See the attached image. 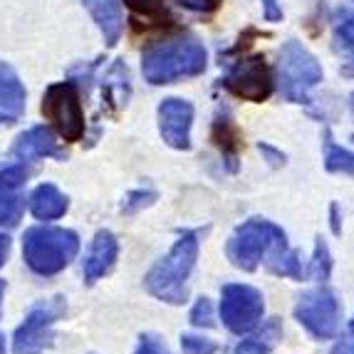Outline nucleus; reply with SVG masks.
<instances>
[{
    "label": "nucleus",
    "mask_w": 354,
    "mask_h": 354,
    "mask_svg": "<svg viewBox=\"0 0 354 354\" xmlns=\"http://www.w3.org/2000/svg\"><path fill=\"white\" fill-rule=\"evenodd\" d=\"M206 48L196 37L156 42L144 50L142 72L149 84H169L178 77H194L206 70Z\"/></svg>",
    "instance_id": "f257e3e1"
},
{
    "label": "nucleus",
    "mask_w": 354,
    "mask_h": 354,
    "mask_svg": "<svg viewBox=\"0 0 354 354\" xmlns=\"http://www.w3.org/2000/svg\"><path fill=\"white\" fill-rule=\"evenodd\" d=\"M198 258V233L186 230L181 233L174 248L166 258H161L151 270L147 272L144 285L153 297L169 302V305H181L186 300V280Z\"/></svg>",
    "instance_id": "f03ea898"
},
{
    "label": "nucleus",
    "mask_w": 354,
    "mask_h": 354,
    "mask_svg": "<svg viewBox=\"0 0 354 354\" xmlns=\"http://www.w3.org/2000/svg\"><path fill=\"white\" fill-rule=\"evenodd\" d=\"M285 248H288V236L280 225L266 218H250L233 230L225 253L236 268L253 272L263 263V258L270 260Z\"/></svg>",
    "instance_id": "7ed1b4c3"
},
{
    "label": "nucleus",
    "mask_w": 354,
    "mask_h": 354,
    "mask_svg": "<svg viewBox=\"0 0 354 354\" xmlns=\"http://www.w3.org/2000/svg\"><path fill=\"white\" fill-rule=\"evenodd\" d=\"M80 250V238L67 228H30L23 236V255L37 275L65 270Z\"/></svg>",
    "instance_id": "20e7f679"
},
{
    "label": "nucleus",
    "mask_w": 354,
    "mask_h": 354,
    "mask_svg": "<svg viewBox=\"0 0 354 354\" xmlns=\"http://www.w3.org/2000/svg\"><path fill=\"white\" fill-rule=\"evenodd\" d=\"M278 75L283 97L288 102H297V104H305L307 92L317 82H322V67H319V62L297 40H288L283 45V50H280Z\"/></svg>",
    "instance_id": "39448f33"
},
{
    "label": "nucleus",
    "mask_w": 354,
    "mask_h": 354,
    "mask_svg": "<svg viewBox=\"0 0 354 354\" xmlns=\"http://www.w3.org/2000/svg\"><path fill=\"white\" fill-rule=\"evenodd\" d=\"M342 317V305L337 300V292L327 285H319L315 290H307L297 297L295 319L307 332L317 339H330L337 335Z\"/></svg>",
    "instance_id": "423d86ee"
},
{
    "label": "nucleus",
    "mask_w": 354,
    "mask_h": 354,
    "mask_svg": "<svg viewBox=\"0 0 354 354\" xmlns=\"http://www.w3.org/2000/svg\"><path fill=\"white\" fill-rule=\"evenodd\" d=\"M42 114L57 127L65 142H80L84 134V114L80 104V95L72 82L50 84L42 100Z\"/></svg>",
    "instance_id": "0eeeda50"
},
{
    "label": "nucleus",
    "mask_w": 354,
    "mask_h": 354,
    "mask_svg": "<svg viewBox=\"0 0 354 354\" xmlns=\"http://www.w3.org/2000/svg\"><path fill=\"white\" fill-rule=\"evenodd\" d=\"M65 315V300L53 297L40 302L28 313L25 322L12 337V352L15 354H40L53 339V325Z\"/></svg>",
    "instance_id": "6e6552de"
},
{
    "label": "nucleus",
    "mask_w": 354,
    "mask_h": 354,
    "mask_svg": "<svg viewBox=\"0 0 354 354\" xmlns=\"http://www.w3.org/2000/svg\"><path fill=\"white\" fill-rule=\"evenodd\" d=\"M266 313V302L260 290L250 285L230 283L223 288V300H221V319L230 332L245 335L260 322Z\"/></svg>",
    "instance_id": "1a4fd4ad"
},
{
    "label": "nucleus",
    "mask_w": 354,
    "mask_h": 354,
    "mask_svg": "<svg viewBox=\"0 0 354 354\" xmlns=\"http://www.w3.org/2000/svg\"><path fill=\"white\" fill-rule=\"evenodd\" d=\"M223 84L228 92L248 102H266L272 95V77L263 55L241 59L225 77Z\"/></svg>",
    "instance_id": "9d476101"
},
{
    "label": "nucleus",
    "mask_w": 354,
    "mask_h": 354,
    "mask_svg": "<svg viewBox=\"0 0 354 354\" xmlns=\"http://www.w3.org/2000/svg\"><path fill=\"white\" fill-rule=\"evenodd\" d=\"M191 124H194V106L186 100L169 97L159 104V131L171 149H191Z\"/></svg>",
    "instance_id": "9b49d317"
},
{
    "label": "nucleus",
    "mask_w": 354,
    "mask_h": 354,
    "mask_svg": "<svg viewBox=\"0 0 354 354\" xmlns=\"http://www.w3.org/2000/svg\"><path fill=\"white\" fill-rule=\"evenodd\" d=\"M25 178H28L25 166L15 164L0 169V225H18L25 208Z\"/></svg>",
    "instance_id": "f8f14e48"
},
{
    "label": "nucleus",
    "mask_w": 354,
    "mask_h": 354,
    "mask_svg": "<svg viewBox=\"0 0 354 354\" xmlns=\"http://www.w3.org/2000/svg\"><path fill=\"white\" fill-rule=\"evenodd\" d=\"M117 253L119 243L112 230H100L95 241H92V245H89L87 258H84V280L87 283H97L100 278H104L106 272L112 270Z\"/></svg>",
    "instance_id": "ddd939ff"
},
{
    "label": "nucleus",
    "mask_w": 354,
    "mask_h": 354,
    "mask_svg": "<svg viewBox=\"0 0 354 354\" xmlns=\"http://www.w3.org/2000/svg\"><path fill=\"white\" fill-rule=\"evenodd\" d=\"M15 156L23 161L30 159H42V156H59L55 134L48 127H32L30 131L18 136V142L12 147Z\"/></svg>",
    "instance_id": "4468645a"
},
{
    "label": "nucleus",
    "mask_w": 354,
    "mask_h": 354,
    "mask_svg": "<svg viewBox=\"0 0 354 354\" xmlns=\"http://www.w3.org/2000/svg\"><path fill=\"white\" fill-rule=\"evenodd\" d=\"M25 106V89L18 75L0 62V119H18Z\"/></svg>",
    "instance_id": "2eb2a0df"
},
{
    "label": "nucleus",
    "mask_w": 354,
    "mask_h": 354,
    "mask_svg": "<svg viewBox=\"0 0 354 354\" xmlns=\"http://www.w3.org/2000/svg\"><path fill=\"white\" fill-rule=\"evenodd\" d=\"M30 211L40 221H55L59 216H65L67 196L53 183H40L30 196Z\"/></svg>",
    "instance_id": "dca6fc26"
},
{
    "label": "nucleus",
    "mask_w": 354,
    "mask_h": 354,
    "mask_svg": "<svg viewBox=\"0 0 354 354\" xmlns=\"http://www.w3.org/2000/svg\"><path fill=\"white\" fill-rule=\"evenodd\" d=\"M84 6L104 32L106 45H117L119 35H122V6H119V0H84Z\"/></svg>",
    "instance_id": "f3484780"
},
{
    "label": "nucleus",
    "mask_w": 354,
    "mask_h": 354,
    "mask_svg": "<svg viewBox=\"0 0 354 354\" xmlns=\"http://www.w3.org/2000/svg\"><path fill=\"white\" fill-rule=\"evenodd\" d=\"M325 169L330 174H344L354 176V151L335 144L330 131H325Z\"/></svg>",
    "instance_id": "a211bd4d"
},
{
    "label": "nucleus",
    "mask_w": 354,
    "mask_h": 354,
    "mask_svg": "<svg viewBox=\"0 0 354 354\" xmlns=\"http://www.w3.org/2000/svg\"><path fill=\"white\" fill-rule=\"evenodd\" d=\"M213 139L218 142V147L223 149L225 153V161H228V169L230 171H236L238 169V131L236 127L230 124V119H216V124H213Z\"/></svg>",
    "instance_id": "6ab92c4d"
},
{
    "label": "nucleus",
    "mask_w": 354,
    "mask_h": 354,
    "mask_svg": "<svg viewBox=\"0 0 354 354\" xmlns=\"http://www.w3.org/2000/svg\"><path fill=\"white\" fill-rule=\"evenodd\" d=\"M268 268L275 275H283V278H292V280H302V260L297 250H280L278 255H272L268 260Z\"/></svg>",
    "instance_id": "aec40b11"
},
{
    "label": "nucleus",
    "mask_w": 354,
    "mask_h": 354,
    "mask_svg": "<svg viewBox=\"0 0 354 354\" xmlns=\"http://www.w3.org/2000/svg\"><path fill=\"white\" fill-rule=\"evenodd\" d=\"M332 272V255H330V248H327V243L322 236L315 238V253H313V260H310V270L307 275L313 280H319V283H325L330 278Z\"/></svg>",
    "instance_id": "412c9836"
},
{
    "label": "nucleus",
    "mask_w": 354,
    "mask_h": 354,
    "mask_svg": "<svg viewBox=\"0 0 354 354\" xmlns=\"http://www.w3.org/2000/svg\"><path fill=\"white\" fill-rule=\"evenodd\" d=\"M335 42L344 55L352 57V65H354V12H342L335 20ZM349 75H354V70Z\"/></svg>",
    "instance_id": "4be33fe9"
},
{
    "label": "nucleus",
    "mask_w": 354,
    "mask_h": 354,
    "mask_svg": "<svg viewBox=\"0 0 354 354\" xmlns=\"http://www.w3.org/2000/svg\"><path fill=\"white\" fill-rule=\"evenodd\" d=\"M181 349H183V354H216L218 352V344L213 342V339H206V337L183 335Z\"/></svg>",
    "instance_id": "5701e85b"
},
{
    "label": "nucleus",
    "mask_w": 354,
    "mask_h": 354,
    "mask_svg": "<svg viewBox=\"0 0 354 354\" xmlns=\"http://www.w3.org/2000/svg\"><path fill=\"white\" fill-rule=\"evenodd\" d=\"M228 354H270V344L263 337H253V339H241L238 344L228 349Z\"/></svg>",
    "instance_id": "b1692460"
},
{
    "label": "nucleus",
    "mask_w": 354,
    "mask_h": 354,
    "mask_svg": "<svg viewBox=\"0 0 354 354\" xmlns=\"http://www.w3.org/2000/svg\"><path fill=\"white\" fill-rule=\"evenodd\" d=\"M191 322H194L196 327H211L213 325L211 300H208V297H201V300L194 305V310H191Z\"/></svg>",
    "instance_id": "393cba45"
},
{
    "label": "nucleus",
    "mask_w": 354,
    "mask_h": 354,
    "mask_svg": "<svg viewBox=\"0 0 354 354\" xmlns=\"http://www.w3.org/2000/svg\"><path fill=\"white\" fill-rule=\"evenodd\" d=\"M134 354H171V352L164 344V339H159L156 335H142Z\"/></svg>",
    "instance_id": "a878e982"
},
{
    "label": "nucleus",
    "mask_w": 354,
    "mask_h": 354,
    "mask_svg": "<svg viewBox=\"0 0 354 354\" xmlns=\"http://www.w3.org/2000/svg\"><path fill=\"white\" fill-rule=\"evenodd\" d=\"M124 3L134 12H142V15H159L164 10V0H124Z\"/></svg>",
    "instance_id": "bb28decb"
},
{
    "label": "nucleus",
    "mask_w": 354,
    "mask_h": 354,
    "mask_svg": "<svg viewBox=\"0 0 354 354\" xmlns=\"http://www.w3.org/2000/svg\"><path fill=\"white\" fill-rule=\"evenodd\" d=\"M181 3L183 8H189V10H196V12H211L221 6V0H176Z\"/></svg>",
    "instance_id": "cd10ccee"
},
{
    "label": "nucleus",
    "mask_w": 354,
    "mask_h": 354,
    "mask_svg": "<svg viewBox=\"0 0 354 354\" xmlns=\"http://www.w3.org/2000/svg\"><path fill=\"white\" fill-rule=\"evenodd\" d=\"M258 149H260V153H266V159L270 161V166H275V169L285 164V153L278 151V149H272L270 144H263V142H260Z\"/></svg>",
    "instance_id": "c85d7f7f"
},
{
    "label": "nucleus",
    "mask_w": 354,
    "mask_h": 354,
    "mask_svg": "<svg viewBox=\"0 0 354 354\" xmlns=\"http://www.w3.org/2000/svg\"><path fill=\"white\" fill-rule=\"evenodd\" d=\"M263 6H266V20L275 23V20L283 18V10L278 8V0H263Z\"/></svg>",
    "instance_id": "c756f323"
},
{
    "label": "nucleus",
    "mask_w": 354,
    "mask_h": 354,
    "mask_svg": "<svg viewBox=\"0 0 354 354\" xmlns=\"http://www.w3.org/2000/svg\"><path fill=\"white\" fill-rule=\"evenodd\" d=\"M330 354H354V342H349L347 337H344L342 342H337L335 347H332Z\"/></svg>",
    "instance_id": "7c9ffc66"
},
{
    "label": "nucleus",
    "mask_w": 354,
    "mask_h": 354,
    "mask_svg": "<svg viewBox=\"0 0 354 354\" xmlns=\"http://www.w3.org/2000/svg\"><path fill=\"white\" fill-rule=\"evenodd\" d=\"M330 213H332V230L339 236V233H342V228H339V208H337V203H332V206H330Z\"/></svg>",
    "instance_id": "2f4dec72"
},
{
    "label": "nucleus",
    "mask_w": 354,
    "mask_h": 354,
    "mask_svg": "<svg viewBox=\"0 0 354 354\" xmlns=\"http://www.w3.org/2000/svg\"><path fill=\"white\" fill-rule=\"evenodd\" d=\"M8 250H10V241H8V238L0 233V268H3V263H6Z\"/></svg>",
    "instance_id": "473e14b6"
},
{
    "label": "nucleus",
    "mask_w": 354,
    "mask_h": 354,
    "mask_svg": "<svg viewBox=\"0 0 354 354\" xmlns=\"http://www.w3.org/2000/svg\"><path fill=\"white\" fill-rule=\"evenodd\" d=\"M347 339L349 342H354V319L349 322V332H347Z\"/></svg>",
    "instance_id": "72a5a7b5"
},
{
    "label": "nucleus",
    "mask_w": 354,
    "mask_h": 354,
    "mask_svg": "<svg viewBox=\"0 0 354 354\" xmlns=\"http://www.w3.org/2000/svg\"><path fill=\"white\" fill-rule=\"evenodd\" d=\"M0 354H6V342H3V337H0Z\"/></svg>",
    "instance_id": "f704fd0d"
},
{
    "label": "nucleus",
    "mask_w": 354,
    "mask_h": 354,
    "mask_svg": "<svg viewBox=\"0 0 354 354\" xmlns=\"http://www.w3.org/2000/svg\"><path fill=\"white\" fill-rule=\"evenodd\" d=\"M349 106H352V112H354V92L349 95Z\"/></svg>",
    "instance_id": "c9c22d12"
},
{
    "label": "nucleus",
    "mask_w": 354,
    "mask_h": 354,
    "mask_svg": "<svg viewBox=\"0 0 354 354\" xmlns=\"http://www.w3.org/2000/svg\"><path fill=\"white\" fill-rule=\"evenodd\" d=\"M0 295H3V283H0Z\"/></svg>",
    "instance_id": "e433bc0d"
}]
</instances>
